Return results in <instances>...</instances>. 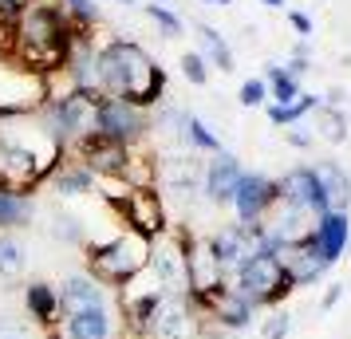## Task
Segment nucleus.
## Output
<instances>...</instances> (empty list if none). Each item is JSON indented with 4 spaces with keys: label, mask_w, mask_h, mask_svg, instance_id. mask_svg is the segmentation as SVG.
Returning a JSON list of instances; mask_svg holds the SVG:
<instances>
[{
    "label": "nucleus",
    "mask_w": 351,
    "mask_h": 339,
    "mask_svg": "<svg viewBox=\"0 0 351 339\" xmlns=\"http://www.w3.org/2000/svg\"><path fill=\"white\" fill-rule=\"evenodd\" d=\"M280 205V178H269V174H241L237 194H233V213H237L241 225H253V221H265L269 210Z\"/></svg>",
    "instance_id": "6e6552de"
},
{
    "label": "nucleus",
    "mask_w": 351,
    "mask_h": 339,
    "mask_svg": "<svg viewBox=\"0 0 351 339\" xmlns=\"http://www.w3.org/2000/svg\"><path fill=\"white\" fill-rule=\"evenodd\" d=\"M308 241L319 249V257H324V264L332 268L335 260L343 257V249H348L351 241V217L339 210H328L316 217V225H312V233H308Z\"/></svg>",
    "instance_id": "4468645a"
},
{
    "label": "nucleus",
    "mask_w": 351,
    "mask_h": 339,
    "mask_svg": "<svg viewBox=\"0 0 351 339\" xmlns=\"http://www.w3.org/2000/svg\"><path fill=\"white\" fill-rule=\"evenodd\" d=\"M24 273V249L16 237L0 233V276H20Z\"/></svg>",
    "instance_id": "c85d7f7f"
},
{
    "label": "nucleus",
    "mask_w": 351,
    "mask_h": 339,
    "mask_svg": "<svg viewBox=\"0 0 351 339\" xmlns=\"http://www.w3.org/2000/svg\"><path fill=\"white\" fill-rule=\"evenodd\" d=\"M119 4H134V0H119Z\"/></svg>",
    "instance_id": "a18cd8bd"
},
{
    "label": "nucleus",
    "mask_w": 351,
    "mask_h": 339,
    "mask_svg": "<svg viewBox=\"0 0 351 339\" xmlns=\"http://www.w3.org/2000/svg\"><path fill=\"white\" fill-rule=\"evenodd\" d=\"M206 4H217V0H206Z\"/></svg>",
    "instance_id": "de8ad7c7"
},
{
    "label": "nucleus",
    "mask_w": 351,
    "mask_h": 339,
    "mask_svg": "<svg viewBox=\"0 0 351 339\" xmlns=\"http://www.w3.org/2000/svg\"><path fill=\"white\" fill-rule=\"evenodd\" d=\"M16 4H32V0H16Z\"/></svg>",
    "instance_id": "49530a36"
},
{
    "label": "nucleus",
    "mask_w": 351,
    "mask_h": 339,
    "mask_svg": "<svg viewBox=\"0 0 351 339\" xmlns=\"http://www.w3.org/2000/svg\"><path fill=\"white\" fill-rule=\"evenodd\" d=\"M339 296H343V284H328V292H324L319 307H324V312H332V307L339 304Z\"/></svg>",
    "instance_id": "e433bc0d"
},
{
    "label": "nucleus",
    "mask_w": 351,
    "mask_h": 339,
    "mask_svg": "<svg viewBox=\"0 0 351 339\" xmlns=\"http://www.w3.org/2000/svg\"><path fill=\"white\" fill-rule=\"evenodd\" d=\"M217 4H233V0H217Z\"/></svg>",
    "instance_id": "c03bdc74"
},
{
    "label": "nucleus",
    "mask_w": 351,
    "mask_h": 339,
    "mask_svg": "<svg viewBox=\"0 0 351 339\" xmlns=\"http://www.w3.org/2000/svg\"><path fill=\"white\" fill-rule=\"evenodd\" d=\"M162 123H170V127H178V134H182V142L190 146L193 154H221V138L213 134V130L197 118V114H186V111H166L162 114Z\"/></svg>",
    "instance_id": "aec40b11"
},
{
    "label": "nucleus",
    "mask_w": 351,
    "mask_h": 339,
    "mask_svg": "<svg viewBox=\"0 0 351 339\" xmlns=\"http://www.w3.org/2000/svg\"><path fill=\"white\" fill-rule=\"evenodd\" d=\"M237 103L241 107H265V103H269V83L261 79V75H249V79L237 87Z\"/></svg>",
    "instance_id": "2f4dec72"
},
{
    "label": "nucleus",
    "mask_w": 351,
    "mask_h": 339,
    "mask_svg": "<svg viewBox=\"0 0 351 339\" xmlns=\"http://www.w3.org/2000/svg\"><path fill=\"white\" fill-rule=\"evenodd\" d=\"M182 75H186L193 87H206V83H209L206 55H202V51H186V55H182Z\"/></svg>",
    "instance_id": "473e14b6"
},
{
    "label": "nucleus",
    "mask_w": 351,
    "mask_h": 339,
    "mask_svg": "<svg viewBox=\"0 0 351 339\" xmlns=\"http://www.w3.org/2000/svg\"><path fill=\"white\" fill-rule=\"evenodd\" d=\"M339 103H343V87H332L328 91V107H339Z\"/></svg>",
    "instance_id": "58836bf2"
},
{
    "label": "nucleus",
    "mask_w": 351,
    "mask_h": 339,
    "mask_svg": "<svg viewBox=\"0 0 351 339\" xmlns=\"http://www.w3.org/2000/svg\"><path fill=\"white\" fill-rule=\"evenodd\" d=\"M48 339H67V336H64V327H48Z\"/></svg>",
    "instance_id": "37998d69"
},
{
    "label": "nucleus",
    "mask_w": 351,
    "mask_h": 339,
    "mask_svg": "<svg viewBox=\"0 0 351 339\" xmlns=\"http://www.w3.org/2000/svg\"><path fill=\"white\" fill-rule=\"evenodd\" d=\"M265 8H288V0H261Z\"/></svg>",
    "instance_id": "79ce46f5"
},
{
    "label": "nucleus",
    "mask_w": 351,
    "mask_h": 339,
    "mask_svg": "<svg viewBox=\"0 0 351 339\" xmlns=\"http://www.w3.org/2000/svg\"><path fill=\"white\" fill-rule=\"evenodd\" d=\"M319 107V95H308L300 91V99L292 103V107H276V103H265V111H269V123L272 127H296L304 114H312Z\"/></svg>",
    "instance_id": "bb28decb"
},
{
    "label": "nucleus",
    "mask_w": 351,
    "mask_h": 339,
    "mask_svg": "<svg viewBox=\"0 0 351 339\" xmlns=\"http://www.w3.org/2000/svg\"><path fill=\"white\" fill-rule=\"evenodd\" d=\"M285 138H288V146H296V150H312V146H316V134L308 127H300V123H296V127H285Z\"/></svg>",
    "instance_id": "f704fd0d"
},
{
    "label": "nucleus",
    "mask_w": 351,
    "mask_h": 339,
    "mask_svg": "<svg viewBox=\"0 0 351 339\" xmlns=\"http://www.w3.org/2000/svg\"><path fill=\"white\" fill-rule=\"evenodd\" d=\"M51 186H56V194L64 197H80V194H91V190H99V178L83 166L80 158H71V154H64V162H60V170L51 174Z\"/></svg>",
    "instance_id": "4be33fe9"
},
{
    "label": "nucleus",
    "mask_w": 351,
    "mask_h": 339,
    "mask_svg": "<svg viewBox=\"0 0 351 339\" xmlns=\"http://www.w3.org/2000/svg\"><path fill=\"white\" fill-rule=\"evenodd\" d=\"M202 174H206V166L197 162V154H178V158L158 162V186L170 190V194H178V197H190L197 190Z\"/></svg>",
    "instance_id": "f3484780"
},
{
    "label": "nucleus",
    "mask_w": 351,
    "mask_h": 339,
    "mask_svg": "<svg viewBox=\"0 0 351 339\" xmlns=\"http://www.w3.org/2000/svg\"><path fill=\"white\" fill-rule=\"evenodd\" d=\"M24 312L32 316L44 331L48 327H60V288L48 284V280H32V284H24Z\"/></svg>",
    "instance_id": "6ab92c4d"
},
{
    "label": "nucleus",
    "mask_w": 351,
    "mask_h": 339,
    "mask_svg": "<svg viewBox=\"0 0 351 339\" xmlns=\"http://www.w3.org/2000/svg\"><path fill=\"white\" fill-rule=\"evenodd\" d=\"M348 114L339 111V107H328V103H319L316 111H312V134H316V142H328V146H343L348 142Z\"/></svg>",
    "instance_id": "5701e85b"
},
{
    "label": "nucleus",
    "mask_w": 351,
    "mask_h": 339,
    "mask_svg": "<svg viewBox=\"0 0 351 339\" xmlns=\"http://www.w3.org/2000/svg\"><path fill=\"white\" fill-rule=\"evenodd\" d=\"M229 284H233L256 312H261V307H276L280 300H288V292H292V280H288L285 264H280V257H272V253H253V257H245L241 268L229 276Z\"/></svg>",
    "instance_id": "20e7f679"
},
{
    "label": "nucleus",
    "mask_w": 351,
    "mask_h": 339,
    "mask_svg": "<svg viewBox=\"0 0 351 339\" xmlns=\"http://www.w3.org/2000/svg\"><path fill=\"white\" fill-rule=\"evenodd\" d=\"M111 210L119 213V221L143 237H162L170 229V217H166V201H162L158 190H130L127 197L111 201Z\"/></svg>",
    "instance_id": "0eeeda50"
},
{
    "label": "nucleus",
    "mask_w": 351,
    "mask_h": 339,
    "mask_svg": "<svg viewBox=\"0 0 351 339\" xmlns=\"http://www.w3.org/2000/svg\"><path fill=\"white\" fill-rule=\"evenodd\" d=\"M91 307H111V288H103L87 273L67 276L60 284V312L64 316H80V312H91Z\"/></svg>",
    "instance_id": "2eb2a0df"
},
{
    "label": "nucleus",
    "mask_w": 351,
    "mask_h": 339,
    "mask_svg": "<svg viewBox=\"0 0 351 339\" xmlns=\"http://www.w3.org/2000/svg\"><path fill=\"white\" fill-rule=\"evenodd\" d=\"M143 12H146L150 20H154V24H158V28H162L166 36H182V32H186L182 16H178L170 4H143Z\"/></svg>",
    "instance_id": "7c9ffc66"
},
{
    "label": "nucleus",
    "mask_w": 351,
    "mask_h": 339,
    "mask_svg": "<svg viewBox=\"0 0 351 339\" xmlns=\"http://www.w3.org/2000/svg\"><path fill=\"white\" fill-rule=\"evenodd\" d=\"M114 339H146L143 331H134V327H119V336Z\"/></svg>",
    "instance_id": "a19ab883"
},
{
    "label": "nucleus",
    "mask_w": 351,
    "mask_h": 339,
    "mask_svg": "<svg viewBox=\"0 0 351 339\" xmlns=\"http://www.w3.org/2000/svg\"><path fill=\"white\" fill-rule=\"evenodd\" d=\"M51 233H56L60 241L75 244V249H83V244H87V237H83L80 221H75L71 213H64V210H56V213H51Z\"/></svg>",
    "instance_id": "c756f323"
},
{
    "label": "nucleus",
    "mask_w": 351,
    "mask_h": 339,
    "mask_svg": "<svg viewBox=\"0 0 351 339\" xmlns=\"http://www.w3.org/2000/svg\"><path fill=\"white\" fill-rule=\"evenodd\" d=\"M99 103H103V99L75 91V95H64V99L44 103L36 118H40V127L60 142L64 154H75L83 142L99 138Z\"/></svg>",
    "instance_id": "7ed1b4c3"
},
{
    "label": "nucleus",
    "mask_w": 351,
    "mask_h": 339,
    "mask_svg": "<svg viewBox=\"0 0 351 339\" xmlns=\"http://www.w3.org/2000/svg\"><path fill=\"white\" fill-rule=\"evenodd\" d=\"M197 331H202V320L190 307V300L186 296H162L143 336L146 339H197Z\"/></svg>",
    "instance_id": "1a4fd4ad"
},
{
    "label": "nucleus",
    "mask_w": 351,
    "mask_h": 339,
    "mask_svg": "<svg viewBox=\"0 0 351 339\" xmlns=\"http://www.w3.org/2000/svg\"><path fill=\"white\" fill-rule=\"evenodd\" d=\"M186 241H190V229H182V225H170L162 237L150 241V264H146V273L154 276V284L166 296H186L190 292Z\"/></svg>",
    "instance_id": "39448f33"
},
{
    "label": "nucleus",
    "mask_w": 351,
    "mask_h": 339,
    "mask_svg": "<svg viewBox=\"0 0 351 339\" xmlns=\"http://www.w3.org/2000/svg\"><path fill=\"white\" fill-rule=\"evenodd\" d=\"M71 158H80L95 178H119V174H123V166H127V158H130V150L99 134V138H91V142H83Z\"/></svg>",
    "instance_id": "dca6fc26"
},
{
    "label": "nucleus",
    "mask_w": 351,
    "mask_h": 339,
    "mask_svg": "<svg viewBox=\"0 0 351 339\" xmlns=\"http://www.w3.org/2000/svg\"><path fill=\"white\" fill-rule=\"evenodd\" d=\"M288 75H292V79H304V75H308V71H312V64H308V60H296V55H292V60H288V67H285Z\"/></svg>",
    "instance_id": "4c0bfd02"
},
{
    "label": "nucleus",
    "mask_w": 351,
    "mask_h": 339,
    "mask_svg": "<svg viewBox=\"0 0 351 339\" xmlns=\"http://www.w3.org/2000/svg\"><path fill=\"white\" fill-rule=\"evenodd\" d=\"M87 253V276L99 280L103 288H123L134 276L146 273L150 264V237L134 233V229H123L119 237L99 244H83Z\"/></svg>",
    "instance_id": "f03ea898"
},
{
    "label": "nucleus",
    "mask_w": 351,
    "mask_h": 339,
    "mask_svg": "<svg viewBox=\"0 0 351 339\" xmlns=\"http://www.w3.org/2000/svg\"><path fill=\"white\" fill-rule=\"evenodd\" d=\"M64 150L40 127V118H20V123H4L0 130V181L16 194H32L36 186L60 170Z\"/></svg>",
    "instance_id": "f257e3e1"
},
{
    "label": "nucleus",
    "mask_w": 351,
    "mask_h": 339,
    "mask_svg": "<svg viewBox=\"0 0 351 339\" xmlns=\"http://www.w3.org/2000/svg\"><path fill=\"white\" fill-rule=\"evenodd\" d=\"M280 201H285V205H296V210H304V213H312V217L332 210V201L324 197L316 174H312V166H292L285 178H280Z\"/></svg>",
    "instance_id": "9b49d317"
},
{
    "label": "nucleus",
    "mask_w": 351,
    "mask_h": 339,
    "mask_svg": "<svg viewBox=\"0 0 351 339\" xmlns=\"http://www.w3.org/2000/svg\"><path fill=\"white\" fill-rule=\"evenodd\" d=\"M308 51H312V48H308V40H296V48H292V55H296V60H308Z\"/></svg>",
    "instance_id": "ea45409f"
},
{
    "label": "nucleus",
    "mask_w": 351,
    "mask_h": 339,
    "mask_svg": "<svg viewBox=\"0 0 351 339\" xmlns=\"http://www.w3.org/2000/svg\"><path fill=\"white\" fill-rule=\"evenodd\" d=\"M276 257H280V264H285V273H288V280H292V288L319 284V280H324V273H328V264H324V257H319V249L308 241V237L285 244Z\"/></svg>",
    "instance_id": "ddd939ff"
},
{
    "label": "nucleus",
    "mask_w": 351,
    "mask_h": 339,
    "mask_svg": "<svg viewBox=\"0 0 351 339\" xmlns=\"http://www.w3.org/2000/svg\"><path fill=\"white\" fill-rule=\"evenodd\" d=\"M312 174H316L324 197L332 201V210L348 213V201H351V178H348V170H343L339 162L324 158V162H316V166H312Z\"/></svg>",
    "instance_id": "412c9836"
},
{
    "label": "nucleus",
    "mask_w": 351,
    "mask_h": 339,
    "mask_svg": "<svg viewBox=\"0 0 351 339\" xmlns=\"http://www.w3.org/2000/svg\"><path fill=\"white\" fill-rule=\"evenodd\" d=\"M241 158L237 154H209L206 162V174H202V190H206L209 205H233V194H237V181H241Z\"/></svg>",
    "instance_id": "f8f14e48"
},
{
    "label": "nucleus",
    "mask_w": 351,
    "mask_h": 339,
    "mask_svg": "<svg viewBox=\"0 0 351 339\" xmlns=\"http://www.w3.org/2000/svg\"><path fill=\"white\" fill-rule=\"evenodd\" d=\"M186 268H190V292H202V296H213L217 288L229 284L221 260L213 253L209 237H190L186 241Z\"/></svg>",
    "instance_id": "9d476101"
},
{
    "label": "nucleus",
    "mask_w": 351,
    "mask_h": 339,
    "mask_svg": "<svg viewBox=\"0 0 351 339\" xmlns=\"http://www.w3.org/2000/svg\"><path fill=\"white\" fill-rule=\"evenodd\" d=\"M288 24L296 28V36H300V40H308V36L316 32V24H312V16H308V12H300V8H288Z\"/></svg>",
    "instance_id": "c9c22d12"
},
{
    "label": "nucleus",
    "mask_w": 351,
    "mask_h": 339,
    "mask_svg": "<svg viewBox=\"0 0 351 339\" xmlns=\"http://www.w3.org/2000/svg\"><path fill=\"white\" fill-rule=\"evenodd\" d=\"M265 83H269V103H276V107H292L300 99V79H292L280 64L265 67Z\"/></svg>",
    "instance_id": "393cba45"
},
{
    "label": "nucleus",
    "mask_w": 351,
    "mask_h": 339,
    "mask_svg": "<svg viewBox=\"0 0 351 339\" xmlns=\"http://www.w3.org/2000/svg\"><path fill=\"white\" fill-rule=\"evenodd\" d=\"M36 217V205L28 194H16L8 186H0V233H12V229H24Z\"/></svg>",
    "instance_id": "b1692460"
},
{
    "label": "nucleus",
    "mask_w": 351,
    "mask_h": 339,
    "mask_svg": "<svg viewBox=\"0 0 351 339\" xmlns=\"http://www.w3.org/2000/svg\"><path fill=\"white\" fill-rule=\"evenodd\" d=\"M119 327H123V320H119L114 307H91V312H80V316H67L64 336L67 339H114Z\"/></svg>",
    "instance_id": "a211bd4d"
},
{
    "label": "nucleus",
    "mask_w": 351,
    "mask_h": 339,
    "mask_svg": "<svg viewBox=\"0 0 351 339\" xmlns=\"http://www.w3.org/2000/svg\"><path fill=\"white\" fill-rule=\"evenodd\" d=\"M56 4H64V12L71 16L75 32L91 36V28L99 24V4H95V0H56Z\"/></svg>",
    "instance_id": "cd10ccee"
},
{
    "label": "nucleus",
    "mask_w": 351,
    "mask_h": 339,
    "mask_svg": "<svg viewBox=\"0 0 351 339\" xmlns=\"http://www.w3.org/2000/svg\"><path fill=\"white\" fill-rule=\"evenodd\" d=\"M197 36H202V44H206V64L217 67V71H233V48L225 44V36L213 28V24H197Z\"/></svg>",
    "instance_id": "a878e982"
},
{
    "label": "nucleus",
    "mask_w": 351,
    "mask_h": 339,
    "mask_svg": "<svg viewBox=\"0 0 351 339\" xmlns=\"http://www.w3.org/2000/svg\"><path fill=\"white\" fill-rule=\"evenodd\" d=\"M288 331H292V316L288 312H272L269 320L261 323V336L265 339H288Z\"/></svg>",
    "instance_id": "72a5a7b5"
},
{
    "label": "nucleus",
    "mask_w": 351,
    "mask_h": 339,
    "mask_svg": "<svg viewBox=\"0 0 351 339\" xmlns=\"http://www.w3.org/2000/svg\"><path fill=\"white\" fill-rule=\"evenodd\" d=\"M150 130H154L150 111L130 107L127 99H103V103H99V134H103V138H111V142L134 150V146L146 142Z\"/></svg>",
    "instance_id": "423d86ee"
}]
</instances>
